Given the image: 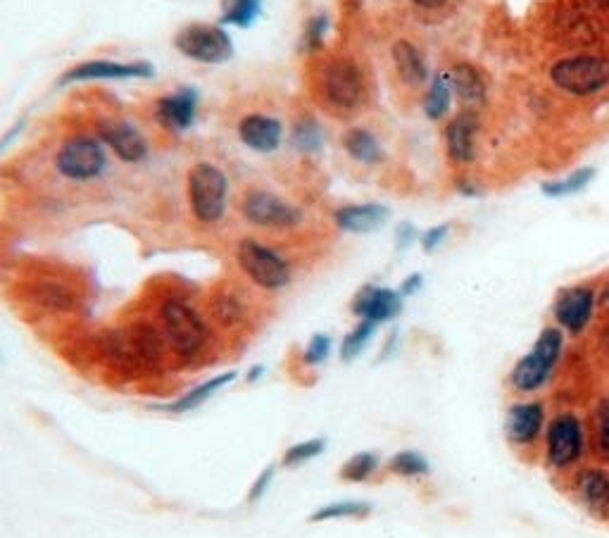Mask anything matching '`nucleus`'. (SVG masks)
<instances>
[{
    "mask_svg": "<svg viewBox=\"0 0 609 538\" xmlns=\"http://www.w3.org/2000/svg\"><path fill=\"white\" fill-rule=\"evenodd\" d=\"M445 234H448V224H441V227H433L426 231V234L422 236V246L426 253H431V250L445 239Z\"/></svg>",
    "mask_w": 609,
    "mask_h": 538,
    "instance_id": "obj_40",
    "label": "nucleus"
},
{
    "mask_svg": "<svg viewBox=\"0 0 609 538\" xmlns=\"http://www.w3.org/2000/svg\"><path fill=\"white\" fill-rule=\"evenodd\" d=\"M388 469L398 477H422V474H429V460L424 458L422 453H414V450H403V453L393 455L388 460Z\"/></svg>",
    "mask_w": 609,
    "mask_h": 538,
    "instance_id": "obj_30",
    "label": "nucleus"
},
{
    "mask_svg": "<svg viewBox=\"0 0 609 538\" xmlns=\"http://www.w3.org/2000/svg\"><path fill=\"white\" fill-rule=\"evenodd\" d=\"M55 170L72 184H91L108 170L103 141L91 134H74L60 143L53 158Z\"/></svg>",
    "mask_w": 609,
    "mask_h": 538,
    "instance_id": "obj_4",
    "label": "nucleus"
},
{
    "mask_svg": "<svg viewBox=\"0 0 609 538\" xmlns=\"http://www.w3.org/2000/svg\"><path fill=\"white\" fill-rule=\"evenodd\" d=\"M562 353V331L560 329H545L541 336H538L536 346L529 355H524L517 362L512 372V384L514 389L521 393H531L538 391L545 381L550 379L552 367L555 362L560 360Z\"/></svg>",
    "mask_w": 609,
    "mask_h": 538,
    "instance_id": "obj_8",
    "label": "nucleus"
},
{
    "mask_svg": "<svg viewBox=\"0 0 609 538\" xmlns=\"http://www.w3.org/2000/svg\"><path fill=\"white\" fill-rule=\"evenodd\" d=\"M260 377H262V367H253V369H250V372H248L246 381H248V384H253V381H255V379H260Z\"/></svg>",
    "mask_w": 609,
    "mask_h": 538,
    "instance_id": "obj_44",
    "label": "nucleus"
},
{
    "mask_svg": "<svg viewBox=\"0 0 609 538\" xmlns=\"http://www.w3.org/2000/svg\"><path fill=\"white\" fill-rule=\"evenodd\" d=\"M329 29V17L326 15H315L310 22L305 24L303 29V39H300V50L303 53H317L322 48L324 34Z\"/></svg>",
    "mask_w": 609,
    "mask_h": 538,
    "instance_id": "obj_36",
    "label": "nucleus"
},
{
    "mask_svg": "<svg viewBox=\"0 0 609 538\" xmlns=\"http://www.w3.org/2000/svg\"><path fill=\"white\" fill-rule=\"evenodd\" d=\"M379 467V458L374 453H357L350 460L343 462L338 477L343 481H367Z\"/></svg>",
    "mask_w": 609,
    "mask_h": 538,
    "instance_id": "obj_32",
    "label": "nucleus"
},
{
    "mask_svg": "<svg viewBox=\"0 0 609 538\" xmlns=\"http://www.w3.org/2000/svg\"><path fill=\"white\" fill-rule=\"evenodd\" d=\"M374 331H376V324L374 322H367V319H362V322L357 324V327L353 331H350V334L343 339V343H341V360L343 362L355 360L357 355H360L362 350H364V346H367L369 339H372V336H374Z\"/></svg>",
    "mask_w": 609,
    "mask_h": 538,
    "instance_id": "obj_33",
    "label": "nucleus"
},
{
    "mask_svg": "<svg viewBox=\"0 0 609 538\" xmlns=\"http://www.w3.org/2000/svg\"><path fill=\"white\" fill-rule=\"evenodd\" d=\"M155 67L150 62H115V60H91L81 62L62 74L58 84H77V81H112V79H150Z\"/></svg>",
    "mask_w": 609,
    "mask_h": 538,
    "instance_id": "obj_10",
    "label": "nucleus"
},
{
    "mask_svg": "<svg viewBox=\"0 0 609 538\" xmlns=\"http://www.w3.org/2000/svg\"><path fill=\"white\" fill-rule=\"evenodd\" d=\"M312 96L329 115L350 117L367 100V79L362 67L348 55H326L310 70Z\"/></svg>",
    "mask_w": 609,
    "mask_h": 538,
    "instance_id": "obj_1",
    "label": "nucleus"
},
{
    "mask_svg": "<svg viewBox=\"0 0 609 538\" xmlns=\"http://www.w3.org/2000/svg\"><path fill=\"white\" fill-rule=\"evenodd\" d=\"M393 65L398 77L410 86H419L426 79V65L422 53L410 41H398L393 46Z\"/></svg>",
    "mask_w": 609,
    "mask_h": 538,
    "instance_id": "obj_22",
    "label": "nucleus"
},
{
    "mask_svg": "<svg viewBox=\"0 0 609 538\" xmlns=\"http://www.w3.org/2000/svg\"><path fill=\"white\" fill-rule=\"evenodd\" d=\"M158 327L165 334L172 353L186 362L198 360L210 346V324L186 298L169 296L162 300L158 308Z\"/></svg>",
    "mask_w": 609,
    "mask_h": 538,
    "instance_id": "obj_2",
    "label": "nucleus"
},
{
    "mask_svg": "<svg viewBox=\"0 0 609 538\" xmlns=\"http://www.w3.org/2000/svg\"><path fill=\"white\" fill-rule=\"evenodd\" d=\"M583 450L581 422L569 412L552 419L548 429V460L552 467H569L579 460Z\"/></svg>",
    "mask_w": 609,
    "mask_h": 538,
    "instance_id": "obj_13",
    "label": "nucleus"
},
{
    "mask_svg": "<svg viewBox=\"0 0 609 538\" xmlns=\"http://www.w3.org/2000/svg\"><path fill=\"white\" fill-rule=\"evenodd\" d=\"M598 450L609 460V400H602L598 408Z\"/></svg>",
    "mask_w": 609,
    "mask_h": 538,
    "instance_id": "obj_38",
    "label": "nucleus"
},
{
    "mask_svg": "<svg viewBox=\"0 0 609 538\" xmlns=\"http://www.w3.org/2000/svg\"><path fill=\"white\" fill-rule=\"evenodd\" d=\"M372 512V505L362 503V500H338L329 503L324 508L315 510L310 515V522H329V519H362Z\"/></svg>",
    "mask_w": 609,
    "mask_h": 538,
    "instance_id": "obj_27",
    "label": "nucleus"
},
{
    "mask_svg": "<svg viewBox=\"0 0 609 538\" xmlns=\"http://www.w3.org/2000/svg\"><path fill=\"white\" fill-rule=\"evenodd\" d=\"M414 3L419 5V8H441L443 3H448V0H414Z\"/></svg>",
    "mask_w": 609,
    "mask_h": 538,
    "instance_id": "obj_43",
    "label": "nucleus"
},
{
    "mask_svg": "<svg viewBox=\"0 0 609 538\" xmlns=\"http://www.w3.org/2000/svg\"><path fill=\"white\" fill-rule=\"evenodd\" d=\"M450 79L457 89V96L467 103H481L486 96V84H483L479 70H474L472 65H457Z\"/></svg>",
    "mask_w": 609,
    "mask_h": 538,
    "instance_id": "obj_26",
    "label": "nucleus"
},
{
    "mask_svg": "<svg viewBox=\"0 0 609 538\" xmlns=\"http://www.w3.org/2000/svg\"><path fill=\"white\" fill-rule=\"evenodd\" d=\"M412 236H414V231H412L410 224H403V227L398 229V243H400V246H403V248L407 246V243L412 241Z\"/></svg>",
    "mask_w": 609,
    "mask_h": 538,
    "instance_id": "obj_42",
    "label": "nucleus"
},
{
    "mask_svg": "<svg viewBox=\"0 0 609 538\" xmlns=\"http://www.w3.org/2000/svg\"><path fill=\"white\" fill-rule=\"evenodd\" d=\"M419 289H422V277H419V274H412V277L405 279V284L400 286V296H412V293Z\"/></svg>",
    "mask_w": 609,
    "mask_h": 538,
    "instance_id": "obj_41",
    "label": "nucleus"
},
{
    "mask_svg": "<svg viewBox=\"0 0 609 538\" xmlns=\"http://www.w3.org/2000/svg\"><path fill=\"white\" fill-rule=\"evenodd\" d=\"M262 10V0H226L224 24H234V27L248 29L257 20Z\"/></svg>",
    "mask_w": 609,
    "mask_h": 538,
    "instance_id": "obj_28",
    "label": "nucleus"
},
{
    "mask_svg": "<svg viewBox=\"0 0 609 538\" xmlns=\"http://www.w3.org/2000/svg\"><path fill=\"white\" fill-rule=\"evenodd\" d=\"M236 262L250 284L262 291H281L293 281V269L281 253L257 239H241Z\"/></svg>",
    "mask_w": 609,
    "mask_h": 538,
    "instance_id": "obj_5",
    "label": "nucleus"
},
{
    "mask_svg": "<svg viewBox=\"0 0 609 538\" xmlns=\"http://www.w3.org/2000/svg\"><path fill=\"white\" fill-rule=\"evenodd\" d=\"M238 141L255 153H274L281 146L284 124L269 112H246L236 124Z\"/></svg>",
    "mask_w": 609,
    "mask_h": 538,
    "instance_id": "obj_14",
    "label": "nucleus"
},
{
    "mask_svg": "<svg viewBox=\"0 0 609 538\" xmlns=\"http://www.w3.org/2000/svg\"><path fill=\"white\" fill-rule=\"evenodd\" d=\"M331 355V339L326 334H315L307 343V348L303 350V360L305 365L317 367Z\"/></svg>",
    "mask_w": 609,
    "mask_h": 538,
    "instance_id": "obj_37",
    "label": "nucleus"
},
{
    "mask_svg": "<svg viewBox=\"0 0 609 538\" xmlns=\"http://www.w3.org/2000/svg\"><path fill=\"white\" fill-rule=\"evenodd\" d=\"M388 217H391V210L376 203L345 205V208L334 212L338 229L353 231V234H369V231L381 229L388 222Z\"/></svg>",
    "mask_w": 609,
    "mask_h": 538,
    "instance_id": "obj_19",
    "label": "nucleus"
},
{
    "mask_svg": "<svg viewBox=\"0 0 609 538\" xmlns=\"http://www.w3.org/2000/svg\"><path fill=\"white\" fill-rule=\"evenodd\" d=\"M174 48L188 60L203 65H222L234 55V41L217 24H188L174 36Z\"/></svg>",
    "mask_w": 609,
    "mask_h": 538,
    "instance_id": "obj_7",
    "label": "nucleus"
},
{
    "mask_svg": "<svg viewBox=\"0 0 609 538\" xmlns=\"http://www.w3.org/2000/svg\"><path fill=\"white\" fill-rule=\"evenodd\" d=\"M31 298L46 310H58L67 312L77 305V293L72 291V286L62 284L60 279H41L31 286Z\"/></svg>",
    "mask_w": 609,
    "mask_h": 538,
    "instance_id": "obj_21",
    "label": "nucleus"
},
{
    "mask_svg": "<svg viewBox=\"0 0 609 538\" xmlns=\"http://www.w3.org/2000/svg\"><path fill=\"white\" fill-rule=\"evenodd\" d=\"M238 377L236 372H224L219 374V377H212L203 381V384L193 386L191 391L184 393V396L172 400V403H165V405H158V410L162 412H172V415H184V412H193L198 408H203V405L210 400L215 393H219L224 389V386H229L231 381H234Z\"/></svg>",
    "mask_w": 609,
    "mask_h": 538,
    "instance_id": "obj_20",
    "label": "nucleus"
},
{
    "mask_svg": "<svg viewBox=\"0 0 609 538\" xmlns=\"http://www.w3.org/2000/svg\"><path fill=\"white\" fill-rule=\"evenodd\" d=\"M474 131H476V117L464 112L448 127V148L452 160L469 162L474 158Z\"/></svg>",
    "mask_w": 609,
    "mask_h": 538,
    "instance_id": "obj_23",
    "label": "nucleus"
},
{
    "mask_svg": "<svg viewBox=\"0 0 609 538\" xmlns=\"http://www.w3.org/2000/svg\"><path fill=\"white\" fill-rule=\"evenodd\" d=\"M543 422H545V412L541 403L512 405V408L507 410V419H505L507 439L512 443H519V446L531 443L538 434H541Z\"/></svg>",
    "mask_w": 609,
    "mask_h": 538,
    "instance_id": "obj_18",
    "label": "nucleus"
},
{
    "mask_svg": "<svg viewBox=\"0 0 609 538\" xmlns=\"http://www.w3.org/2000/svg\"><path fill=\"white\" fill-rule=\"evenodd\" d=\"M293 146L298 150H305V153H312L322 146V131L312 120L303 117L300 122H295L293 127Z\"/></svg>",
    "mask_w": 609,
    "mask_h": 538,
    "instance_id": "obj_35",
    "label": "nucleus"
},
{
    "mask_svg": "<svg viewBox=\"0 0 609 538\" xmlns=\"http://www.w3.org/2000/svg\"><path fill=\"white\" fill-rule=\"evenodd\" d=\"M600 3H602V5H607V8H609V0H600Z\"/></svg>",
    "mask_w": 609,
    "mask_h": 538,
    "instance_id": "obj_45",
    "label": "nucleus"
},
{
    "mask_svg": "<svg viewBox=\"0 0 609 538\" xmlns=\"http://www.w3.org/2000/svg\"><path fill=\"white\" fill-rule=\"evenodd\" d=\"M238 210L248 224L267 231H291L303 222V210L260 186L243 191Z\"/></svg>",
    "mask_w": 609,
    "mask_h": 538,
    "instance_id": "obj_6",
    "label": "nucleus"
},
{
    "mask_svg": "<svg viewBox=\"0 0 609 538\" xmlns=\"http://www.w3.org/2000/svg\"><path fill=\"white\" fill-rule=\"evenodd\" d=\"M207 317L224 331L243 329L250 322V303L236 286H222L207 298Z\"/></svg>",
    "mask_w": 609,
    "mask_h": 538,
    "instance_id": "obj_15",
    "label": "nucleus"
},
{
    "mask_svg": "<svg viewBox=\"0 0 609 538\" xmlns=\"http://www.w3.org/2000/svg\"><path fill=\"white\" fill-rule=\"evenodd\" d=\"M324 450H326V439H322V436H317V439L300 441V443H295V446L286 450L284 458H281V465H284V467H300V465H305V462L319 458Z\"/></svg>",
    "mask_w": 609,
    "mask_h": 538,
    "instance_id": "obj_31",
    "label": "nucleus"
},
{
    "mask_svg": "<svg viewBox=\"0 0 609 538\" xmlns=\"http://www.w3.org/2000/svg\"><path fill=\"white\" fill-rule=\"evenodd\" d=\"M96 134L122 162L136 165V162L148 158L146 136L134 124L122 120H100L96 124Z\"/></svg>",
    "mask_w": 609,
    "mask_h": 538,
    "instance_id": "obj_11",
    "label": "nucleus"
},
{
    "mask_svg": "<svg viewBox=\"0 0 609 538\" xmlns=\"http://www.w3.org/2000/svg\"><path fill=\"white\" fill-rule=\"evenodd\" d=\"M581 498L593 508H609V477L600 469H586L576 479Z\"/></svg>",
    "mask_w": 609,
    "mask_h": 538,
    "instance_id": "obj_25",
    "label": "nucleus"
},
{
    "mask_svg": "<svg viewBox=\"0 0 609 538\" xmlns=\"http://www.w3.org/2000/svg\"><path fill=\"white\" fill-rule=\"evenodd\" d=\"M593 303H595L593 291L586 289V286L567 289L555 303L557 322H560L567 331H571V334H579V331L586 329V324L590 322Z\"/></svg>",
    "mask_w": 609,
    "mask_h": 538,
    "instance_id": "obj_17",
    "label": "nucleus"
},
{
    "mask_svg": "<svg viewBox=\"0 0 609 538\" xmlns=\"http://www.w3.org/2000/svg\"><path fill=\"white\" fill-rule=\"evenodd\" d=\"M552 84L574 96H588L600 91L609 81V60L595 58V55H581V58L560 60L550 70Z\"/></svg>",
    "mask_w": 609,
    "mask_h": 538,
    "instance_id": "obj_9",
    "label": "nucleus"
},
{
    "mask_svg": "<svg viewBox=\"0 0 609 538\" xmlns=\"http://www.w3.org/2000/svg\"><path fill=\"white\" fill-rule=\"evenodd\" d=\"M186 200L200 227H215L226 217L229 177L215 162L200 160L186 174Z\"/></svg>",
    "mask_w": 609,
    "mask_h": 538,
    "instance_id": "obj_3",
    "label": "nucleus"
},
{
    "mask_svg": "<svg viewBox=\"0 0 609 538\" xmlns=\"http://www.w3.org/2000/svg\"><path fill=\"white\" fill-rule=\"evenodd\" d=\"M593 177H595L593 167H583V170L574 172L567 179L543 184V193L550 198H562V196H569V193H579V191L586 189L590 181H593Z\"/></svg>",
    "mask_w": 609,
    "mask_h": 538,
    "instance_id": "obj_29",
    "label": "nucleus"
},
{
    "mask_svg": "<svg viewBox=\"0 0 609 538\" xmlns=\"http://www.w3.org/2000/svg\"><path fill=\"white\" fill-rule=\"evenodd\" d=\"M448 110H450L448 77H436L429 89V96H426V115H429L431 120H438V117H443Z\"/></svg>",
    "mask_w": 609,
    "mask_h": 538,
    "instance_id": "obj_34",
    "label": "nucleus"
},
{
    "mask_svg": "<svg viewBox=\"0 0 609 538\" xmlns=\"http://www.w3.org/2000/svg\"><path fill=\"white\" fill-rule=\"evenodd\" d=\"M198 100V91L191 89V86L167 93V96L155 100L153 120L158 122V127L167 131L191 129L198 115Z\"/></svg>",
    "mask_w": 609,
    "mask_h": 538,
    "instance_id": "obj_12",
    "label": "nucleus"
},
{
    "mask_svg": "<svg viewBox=\"0 0 609 538\" xmlns=\"http://www.w3.org/2000/svg\"><path fill=\"white\" fill-rule=\"evenodd\" d=\"M343 148L348 150L350 158L362 162V165H376V162L384 158L379 141L367 129H350L343 136Z\"/></svg>",
    "mask_w": 609,
    "mask_h": 538,
    "instance_id": "obj_24",
    "label": "nucleus"
},
{
    "mask_svg": "<svg viewBox=\"0 0 609 538\" xmlns=\"http://www.w3.org/2000/svg\"><path fill=\"white\" fill-rule=\"evenodd\" d=\"M400 310H403V296L398 291L381 289V286H364L353 300L355 315L374 324L398 317Z\"/></svg>",
    "mask_w": 609,
    "mask_h": 538,
    "instance_id": "obj_16",
    "label": "nucleus"
},
{
    "mask_svg": "<svg viewBox=\"0 0 609 538\" xmlns=\"http://www.w3.org/2000/svg\"><path fill=\"white\" fill-rule=\"evenodd\" d=\"M274 472H276L274 465H269L265 472H262L260 477L253 481V486H250V491H248V503H257V500L265 496V493L269 491V486H272V481H274Z\"/></svg>",
    "mask_w": 609,
    "mask_h": 538,
    "instance_id": "obj_39",
    "label": "nucleus"
}]
</instances>
